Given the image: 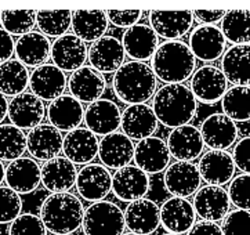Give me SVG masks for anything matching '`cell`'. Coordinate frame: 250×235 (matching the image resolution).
Returning a JSON list of instances; mask_svg holds the SVG:
<instances>
[{
    "label": "cell",
    "instance_id": "obj_1",
    "mask_svg": "<svg viewBox=\"0 0 250 235\" xmlns=\"http://www.w3.org/2000/svg\"><path fill=\"white\" fill-rule=\"evenodd\" d=\"M152 98V111L158 122L171 129L188 125L198 109L196 98L184 83L165 85Z\"/></svg>",
    "mask_w": 250,
    "mask_h": 235
},
{
    "label": "cell",
    "instance_id": "obj_2",
    "mask_svg": "<svg viewBox=\"0 0 250 235\" xmlns=\"http://www.w3.org/2000/svg\"><path fill=\"white\" fill-rule=\"evenodd\" d=\"M195 68L196 58L181 41L162 43L151 58V69L156 79L166 85H183L194 75Z\"/></svg>",
    "mask_w": 250,
    "mask_h": 235
},
{
    "label": "cell",
    "instance_id": "obj_3",
    "mask_svg": "<svg viewBox=\"0 0 250 235\" xmlns=\"http://www.w3.org/2000/svg\"><path fill=\"white\" fill-rule=\"evenodd\" d=\"M158 79L146 63L129 61L115 72L112 87L122 103L134 106L146 104L155 96Z\"/></svg>",
    "mask_w": 250,
    "mask_h": 235
},
{
    "label": "cell",
    "instance_id": "obj_4",
    "mask_svg": "<svg viewBox=\"0 0 250 235\" xmlns=\"http://www.w3.org/2000/svg\"><path fill=\"white\" fill-rule=\"evenodd\" d=\"M83 203L71 192L50 194L41 206V217L46 230L56 235L72 234L82 226Z\"/></svg>",
    "mask_w": 250,
    "mask_h": 235
},
{
    "label": "cell",
    "instance_id": "obj_5",
    "mask_svg": "<svg viewBox=\"0 0 250 235\" xmlns=\"http://www.w3.org/2000/svg\"><path fill=\"white\" fill-rule=\"evenodd\" d=\"M82 227L84 235H123L125 214L116 203L94 202L84 211Z\"/></svg>",
    "mask_w": 250,
    "mask_h": 235
},
{
    "label": "cell",
    "instance_id": "obj_6",
    "mask_svg": "<svg viewBox=\"0 0 250 235\" xmlns=\"http://www.w3.org/2000/svg\"><path fill=\"white\" fill-rule=\"evenodd\" d=\"M75 186L83 199L100 202L112 191V174L100 163H89L78 171Z\"/></svg>",
    "mask_w": 250,
    "mask_h": 235
},
{
    "label": "cell",
    "instance_id": "obj_7",
    "mask_svg": "<svg viewBox=\"0 0 250 235\" xmlns=\"http://www.w3.org/2000/svg\"><path fill=\"white\" fill-rule=\"evenodd\" d=\"M191 91L203 104H214L228 90V81L223 71L214 65H203L191 76Z\"/></svg>",
    "mask_w": 250,
    "mask_h": 235
},
{
    "label": "cell",
    "instance_id": "obj_8",
    "mask_svg": "<svg viewBox=\"0 0 250 235\" xmlns=\"http://www.w3.org/2000/svg\"><path fill=\"white\" fill-rule=\"evenodd\" d=\"M227 41L221 29L216 25H199L189 35L188 47L195 58L211 63L226 53Z\"/></svg>",
    "mask_w": 250,
    "mask_h": 235
},
{
    "label": "cell",
    "instance_id": "obj_9",
    "mask_svg": "<svg viewBox=\"0 0 250 235\" xmlns=\"http://www.w3.org/2000/svg\"><path fill=\"white\" fill-rule=\"evenodd\" d=\"M194 211L203 221L216 223L229 213L231 201L226 188L218 186L201 187L194 195Z\"/></svg>",
    "mask_w": 250,
    "mask_h": 235
},
{
    "label": "cell",
    "instance_id": "obj_10",
    "mask_svg": "<svg viewBox=\"0 0 250 235\" xmlns=\"http://www.w3.org/2000/svg\"><path fill=\"white\" fill-rule=\"evenodd\" d=\"M151 180L146 171L136 165H127L112 176V191L118 199L123 202H133L146 198L149 191Z\"/></svg>",
    "mask_w": 250,
    "mask_h": 235
},
{
    "label": "cell",
    "instance_id": "obj_11",
    "mask_svg": "<svg viewBox=\"0 0 250 235\" xmlns=\"http://www.w3.org/2000/svg\"><path fill=\"white\" fill-rule=\"evenodd\" d=\"M199 131L203 144L216 151H227L236 143L239 134L236 123L220 112L209 115L202 122Z\"/></svg>",
    "mask_w": 250,
    "mask_h": 235
},
{
    "label": "cell",
    "instance_id": "obj_12",
    "mask_svg": "<svg viewBox=\"0 0 250 235\" xmlns=\"http://www.w3.org/2000/svg\"><path fill=\"white\" fill-rule=\"evenodd\" d=\"M46 108L41 98L25 91L8 101L7 116L11 125L21 130H32L42 125Z\"/></svg>",
    "mask_w": 250,
    "mask_h": 235
},
{
    "label": "cell",
    "instance_id": "obj_13",
    "mask_svg": "<svg viewBox=\"0 0 250 235\" xmlns=\"http://www.w3.org/2000/svg\"><path fill=\"white\" fill-rule=\"evenodd\" d=\"M62 141L64 137L60 130L51 125L42 123L26 134V151L32 155L35 161L47 162L60 156V152L62 151Z\"/></svg>",
    "mask_w": 250,
    "mask_h": 235
},
{
    "label": "cell",
    "instance_id": "obj_14",
    "mask_svg": "<svg viewBox=\"0 0 250 235\" xmlns=\"http://www.w3.org/2000/svg\"><path fill=\"white\" fill-rule=\"evenodd\" d=\"M202 178L198 166L192 162H174L167 166L163 184L167 192L178 198H188L201 188Z\"/></svg>",
    "mask_w": 250,
    "mask_h": 235
},
{
    "label": "cell",
    "instance_id": "obj_15",
    "mask_svg": "<svg viewBox=\"0 0 250 235\" xmlns=\"http://www.w3.org/2000/svg\"><path fill=\"white\" fill-rule=\"evenodd\" d=\"M87 46L73 33H66L51 43L50 58L62 72H75L87 60Z\"/></svg>",
    "mask_w": 250,
    "mask_h": 235
},
{
    "label": "cell",
    "instance_id": "obj_16",
    "mask_svg": "<svg viewBox=\"0 0 250 235\" xmlns=\"http://www.w3.org/2000/svg\"><path fill=\"white\" fill-rule=\"evenodd\" d=\"M123 214L126 227L134 234L151 235L161 226V208L148 198L130 202Z\"/></svg>",
    "mask_w": 250,
    "mask_h": 235
},
{
    "label": "cell",
    "instance_id": "obj_17",
    "mask_svg": "<svg viewBox=\"0 0 250 235\" xmlns=\"http://www.w3.org/2000/svg\"><path fill=\"white\" fill-rule=\"evenodd\" d=\"M66 76L54 64H44L35 68L29 76L31 93L42 101H54L64 96L66 89Z\"/></svg>",
    "mask_w": 250,
    "mask_h": 235
},
{
    "label": "cell",
    "instance_id": "obj_18",
    "mask_svg": "<svg viewBox=\"0 0 250 235\" xmlns=\"http://www.w3.org/2000/svg\"><path fill=\"white\" fill-rule=\"evenodd\" d=\"M201 178L208 186L223 187L235 176V163L232 155L227 151L209 150L202 155L196 165Z\"/></svg>",
    "mask_w": 250,
    "mask_h": 235
},
{
    "label": "cell",
    "instance_id": "obj_19",
    "mask_svg": "<svg viewBox=\"0 0 250 235\" xmlns=\"http://www.w3.org/2000/svg\"><path fill=\"white\" fill-rule=\"evenodd\" d=\"M125 49L122 42L113 36H103L94 42L87 51L90 66L100 73L116 72L125 63Z\"/></svg>",
    "mask_w": 250,
    "mask_h": 235
},
{
    "label": "cell",
    "instance_id": "obj_20",
    "mask_svg": "<svg viewBox=\"0 0 250 235\" xmlns=\"http://www.w3.org/2000/svg\"><path fill=\"white\" fill-rule=\"evenodd\" d=\"M166 146L170 155L177 159V162H192L198 159L205 150L201 131L192 125H184L169 133Z\"/></svg>",
    "mask_w": 250,
    "mask_h": 235
},
{
    "label": "cell",
    "instance_id": "obj_21",
    "mask_svg": "<svg viewBox=\"0 0 250 235\" xmlns=\"http://www.w3.org/2000/svg\"><path fill=\"white\" fill-rule=\"evenodd\" d=\"M122 111L112 100L100 98L84 109V123L96 136H108L121 128Z\"/></svg>",
    "mask_w": 250,
    "mask_h": 235
},
{
    "label": "cell",
    "instance_id": "obj_22",
    "mask_svg": "<svg viewBox=\"0 0 250 235\" xmlns=\"http://www.w3.org/2000/svg\"><path fill=\"white\" fill-rule=\"evenodd\" d=\"M191 11H166L153 10L149 13V24L158 38L166 41H178L191 31L194 24Z\"/></svg>",
    "mask_w": 250,
    "mask_h": 235
},
{
    "label": "cell",
    "instance_id": "obj_23",
    "mask_svg": "<svg viewBox=\"0 0 250 235\" xmlns=\"http://www.w3.org/2000/svg\"><path fill=\"white\" fill-rule=\"evenodd\" d=\"M122 46L133 61L144 63L153 57L159 47V38L149 25L136 24L125 31Z\"/></svg>",
    "mask_w": 250,
    "mask_h": 235
},
{
    "label": "cell",
    "instance_id": "obj_24",
    "mask_svg": "<svg viewBox=\"0 0 250 235\" xmlns=\"http://www.w3.org/2000/svg\"><path fill=\"white\" fill-rule=\"evenodd\" d=\"M196 221L192 203L186 198L171 196L161 206V224L169 234L188 233Z\"/></svg>",
    "mask_w": 250,
    "mask_h": 235
},
{
    "label": "cell",
    "instance_id": "obj_25",
    "mask_svg": "<svg viewBox=\"0 0 250 235\" xmlns=\"http://www.w3.org/2000/svg\"><path fill=\"white\" fill-rule=\"evenodd\" d=\"M170 152L166 143L159 137H148L134 147V162L146 174H158L167 169Z\"/></svg>",
    "mask_w": 250,
    "mask_h": 235
},
{
    "label": "cell",
    "instance_id": "obj_26",
    "mask_svg": "<svg viewBox=\"0 0 250 235\" xmlns=\"http://www.w3.org/2000/svg\"><path fill=\"white\" fill-rule=\"evenodd\" d=\"M122 133L130 140H144L152 137L158 128V119L152 107L148 104H134L125 108L121 118Z\"/></svg>",
    "mask_w": 250,
    "mask_h": 235
},
{
    "label": "cell",
    "instance_id": "obj_27",
    "mask_svg": "<svg viewBox=\"0 0 250 235\" xmlns=\"http://www.w3.org/2000/svg\"><path fill=\"white\" fill-rule=\"evenodd\" d=\"M69 93L79 103L91 104L103 97L106 89L104 75L91 66H82L69 76L68 81Z\"/></svg>",
    "mask_w": 250,
    "mask_h": 235
},
{
    "label": "cell",
    "instance_id": "obj_28",
    "mask_svg": "<svg viewBox=\"0 0 250 235\" xmlns=\"http://www.w3.org/2000/svg\"><path fill=\"white\" fill-rule=\"evenodd\" d=\"M4 181L17 194H31L42 183L41 165L28 156L18 158L8 163Z\"/></svg>",
    "mask_w": 250,
    "mask_h": 235
},
{
    "label": "cell",
    "instance_id": "obj_29",
    "mask_svg": "<svg viewBox=\"0 0 250 235\" xmlns=\"http://www.w3.org/2000/svg\"><path fill=\"white\" fill-rule=\"evenodd\" d=\"M98 158L106 169L119 171L133 161L134 144L123 133H111L100 141Z\"/></svg>",
    "mask_w": 250,
    "mask_h": 235
},
{
    "label": "cell",
    "instance_id": "obj_30",
    "mask_svg": "<svg viewBox=\"0 0 250 235\" xmlns=\"http://www.w3.org/2000/svg\"><path fill=\"white\" fill-rule=\"evenodd\" d=\"M76 166L65 156H57L41 166L42 184L54 192H69L76 183Z\"/></svg>",
    "mask_w": 250,
    "mask_h": 235
},
{
    "label": "cell",
    "instance_id": "obj_31",
    "mask_svg": "<svg viewBox=\"0 0 250 235\" xmlns=\"http://www.w3.org/2000/svg\"><path fill=\"white\" fill-rule=\"evenodd\" d=\"M97 136L89 129H78L66 133L62 141V152L65 158L73 165H89L98 155Z\"/></svg>",
    "mask_w": 250,
    "mask_h": 235
},
{
    "label": "cell",
    "instance_id": "obj_32",
    "mask_svg": "<svg viewBox=\"0 0 250 235\" xmlns=\"http://www.w3.org/2000/svg\"><path fill=\"white\" fill-rule=\"evenodd\" d=\"M47 118L51 126L60 131H72L81 126L84 119V109L82 103L71 94H64L50 103Z\"/></svg>",
    "mask_w": 250,
    "mask_h": 235
},
{
    "label": "cell",
    "instance_id": "obj_33",
    "mask_svg": "<svg viewBox=\"0 0 250 235\" xmlns=\"http://www.w3.org/2000/svg\"><path fill=\"white\" fill-rule=\"evenodd\" d=\"M14 54L17 60L26 68H38L41 65L47 64L51 54V43L49 38L43 33L32 31L18 38L14 47Z\"/></svg>",
    "mask_w": 250,
    "mask_h": 235
},
{
    "label": "cell",
    "instance_id": "obj_34",
    "mask_svg": "<svg viewBox=\"0 0 250 235\" xmlns=\"http://www.w3.org/2000/svg\"><path fill=\"white\" fill-rule=\"evenodd\" d=\"M221 71L234 86L250 87V43L227 49L221 58Z\"/></svg>",
    "mask_w": 250,
    "mask_h": 235
},
{
    "label": "cell",
    "instance_id": "obj_35",
    "mask_svg": "<svg viewBox=\"0 0 250 235\" xmlns=\"http://www.w3.org/2000/svg\"><path fill=\"white\" fill-rule=\"evenodd\" d=\"M108 24L106 14L100 10H78L72 13L73 35L84 43H94L101 39L108 31Z\"/></svg>",
    "mask_w": 250,
    "mask_h": 235
},
{
    "label": "cell",
    "instance_id": "obj_36",
    "mask_svg": "<svg viewBox=\"0 0 250 235\" xmlns=\"http://www.w3.org/2000/svg\"><path fill=\"white\" fill-rule=\"evenodd\" d=\"M29 71L18 60H8L0 64V93L6 97H16L25 93L29 86Z\"/></svg>",
    "mask_w": 250,
    "mask_h": 235
},
{
    "label": "cell",
    "instance_id": "obj_37",
    "mask_svg": "<svg viewBox=\"0 0 250 235\" xmlns=\"http://www.w3.org/2000/svg\"><path fill=\"white\" fill-rule=\"evenodd\" d=\"M221 32L227 42L232 44L250 43V10H231L226 11L221 20Z\"/></svg>",
    "mask_w": 250,
    "mask_h": 235
},
{
    "label": "cell",
    "instance_id": "obj_38",
    "mask_svg": "<svg viewBox=\"0 0 250 235\" xmlns=\"http://www.w3.org/2000/svg\"><path fill=\"white\" fill-rule=\"evenodd\" d=\"M223 114L234 122L250 121V87L232 86L221 98Z\"/></svg>",
    "mask_w": 250,
    "mask_h": 235
},
{
    "label": "cell",
    "instance_id": "obj_39",
    "mask_svg": "<svg viewBox=\"0 0 250 235\" xmlns=\"http://www.w3.org/2000/svg\"><path fill=\"white\" fill-rule=\"evenodd\" d=\"M26 151V136L24 130L11 123L0 125V161L13 162L22 158Z\"/></svg>",
    "mask_w": 250,
    "mask_h": 235
},
{
    "label": "cell",
    "instance_id": "obj_40",
    "mask_svg": "<svg viewBox=\"0 0 250 235\" xmlns=\"http://www.w3.org/2000/svg\"><path fill=\"white\" fill-rule=\"evenodd\" d=\"M36 25L39 32L47 38H61L66 35L72 25V13L69 10H53L38 11Z\"/></svg>",
    "mask_w": 250,
    "mask_h": 235
},
{
    "label": "cell",
    "instance_id": "obj_41",
    "mask_svg": "<svg viewBox=\"0 0 250 235\" xmlns=\"http://www.w3.org/2000/svg\"><path fill=\"white\" fill-rule=\"evenodd\" d=\"M1 29L11 36H24L32 32L36 25V11L33 10H6L0 17Z\"/></svg>",
    "mask_w": 250,
    "mask_h": 235
},
{
    "label": "cell",
    "instance_id": "obj_42",
    "mask_svg": "<svg viewBox=\"0 0 250 235\" xmlns=\"http://www.w3.org/2000/svg\"><path fill=\"white\" fill-rule=\"evenodd\" d=\"M22 199L7 186H0V224H11L21 214Z\"/></svg>",
    "mask_w": 250,
    "mask_h": 235
},
{
    "label": "cell",
    "instance_id": "obj_43",
    "mask_svg": "<svg viewBox=\"0 0 250 235\" xmlns=\"http://www.w3.org/2000/svg\"><path fill=\"white\" fill-rule=\"evenodd\" d=\"M229 201L236 209L250 212V174H239L229 181Z\"/></svg>",
    "mask_w": 250,
    "mask_h": 235
},
{
    "label": "cell",
    "instance_id": "obj_44",
    "mask_svg": "<svg viewBox=\"0 0 250 235\" xmlns=\"http://www.w3.org/2000/svg\"><path fill=\"white\" fill-rule=\"evenodd\" d=\"M8 235H47V230L39 216L21 213L8 228Z\"/></svg>",
    "mask_w": 250,
    "mask_h": 235
},
{
    "label": "cell",
    "instance_id": "obj_45",
    "mask_svg": "<svg viewBox=\"0 0 250 235\" xmlns=\"http://www.w3.org/2000/svg\"><path fill=\"white\" fill-rule=\"evenodd\" d=\"M223 235H250V212L236 209L224 217Z\"/></svg>",
    "mask_w": 250,
    "mask_h": 235
},
{
    "label": "cell",
    "instance_id": "obj_46",
    "mask_svg": "<svg viewBox=\"0 0 250 235\" xmlns=\"http://www.w3.org/2000/svg\"><path fill=\"white\" fill-rule=\"evenodd\" d=\"M108 22H111L118 28L129 29L137 24L140 18L143 17L141 10H108L106 13Z\"/></svg>",
    "mask_w": 250,
    "mask_h": 235
},
{
    "label": "cell",
    "instance_id": "obj_47",
    "mask_svg": "<svg viewBox=\"0 0 250 235\" xmlns=\"http://www.w3.org/2000/svg\"><path fill=\"white\" fill-rule=\"evenodd\" d=\"M235 168L242 171L245 174H250V136L241 138L232 151Z\"/></svg>",
    "mask_w": 250,
    "mask_h": 235
},
{
    "label": "cell",
    "instance_id": "obj_48",
    "mask_svg": "<svg viewBox=\"0 0 250 235\" xmlns=\"http://www.w3.org/2000/svg\"><path fill=\"white\" fill-rule=\"evenodd\" d=\"M14 47H16V42L13 36L0 28V64L11 60V56L14 54Z\"/></svg>",
    "mask_w": 250,
    "mask_h": 235
},
{
    "label": "cell",
    "instance_id": "obj_49",
    "mask_svg": "<svg viewBox=\"0 0 250 235\" xmlns=\"http://www.w3.org/2000/svg\"><path fill=\"white\" fill-rule=\"evenodd\" d=\"M194 18H196L202 25H216L221 22V20L226 16L224 10H196L192 13Z\"/></svg>",
    "mask_w": 250,
    "mask_h": 235
},
{
    "label": "cell",
    "instance_id": "obj_50",
    "mask_svg": "<svg viewBox=\"0 0 250 235\" xmlns=\"http://www.w3.org/2000/svg\"><path fill=\"white\" fill-rule=\"evenodd\" d=\"M187 235H223V231L217 223L202 220L199 223H195Z\"/></svg>",
    "mask_w": 250,
    "mask_h": 235
},
{
    "label": "cell",
    "instance_id": "obj_51",
    "mask_svg": "<svg viewBox=\"0 0 250 235\" xmlns=\"http://www.w3.org/2000/svg\"><path fill=\"white\" fill-rule=\"evenodd\" d=\"M7 112H8L7 97H6V96H3V94L0 93V125H1V122L6 119Z\"/></svg>",
    "mask_w": 250,
    "mask_h": 235
},
{
    "label": "cell",
    "instance_id": "obj_52",
    "mask_svg": "<svg viewBox=\"0 0 250 235\" xmlns=\"http://www.w3.org/2000/svg\"><path fill=\"white\" fill-rule=\"evenodd\" d=\"M4 174H6V168H4L3 162L0 161V186H1V183L4 181Z\"/></svg>",
    "mask_w": 250,
    "mask_h": 235
},
{
    "label": "cell",
    "instance_id": "obj_53",
    "mask_svg": "<svg viewBox=\"0 0 250 235\" xmlns=\"http://www.w3.org/2000/svg\"><path fill=\"white\" fill-rule=\"evenodd\" d=\"M123 235H138V234H134V233H127V234H123Z\"/></svg>",
    "mask_w": 250,
    "mask_h": 235
},
{
    "label": "cell",
    "instance_id": "obj_54",
    "mask_svg": "<svg viewBox=\"0 0 250 235\" xmlns=\"http://www.w3.org/2000/svg\"><path fill=\"white\" fill-rule=\"evenodd\" d=\"M163 235H176V234H169V233H167V234H163Z\"/></svg>",
    "mask_w": 250,
    "mask_h": 235
},
{
    "label": "cell",
    "instance_id": "obj_55",
    "mask_svg": "<svg viewBox=\"0 0 250 235\" xmlns=\"http://www.w3.org/2000/svg\"><path fill=\"white\" fill-rule=\"evenodd\" d=\"M65 235H73V234H65Z\"/></svg>",
    "mask_w": 250,
    "mask_h": 235
},
{
    "label": "cell",
    "instance_id": "obj_56",
    "mask_svg": "<svg viewBox=\"0 0 250 235\" xmlns=\"http://www.w3.org/2000/svg\"><path fill=\"white\" fill-rule=\"evenodd\" d=\"M0 17H1V11H0Z\"/></svg>",
    "mask_w": 250,
    "mask_h": 235
}]
</instances>
